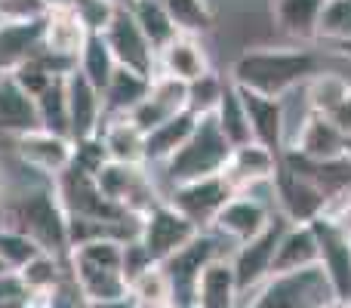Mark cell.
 I'll use <instances>...</instances> for the list:
<instances>
[{
  "instance_id": "f35d334b",
  "label": "cell",
  "mask_w": 351,
  "mask_h": 308,
  "mask_svg": "<svg viewBox=\"0 0 351 308\" xmlns=\"http://www.w3.org/2000/svg\"><path fill=\"white\" fill-rule=\"evenodd\" d=\"M71 12L77 16V22L86 28V34H105L108 25L114 22L121 6L114 0H68Z\"/></svg>"
},
{
  "instance_id": "6da1fadb",
  "label": "cell",
  "mask_w": 351,
  "mask_h": 308,
  "mask_svg": "<svg viewBox=\"0 0 351 308\" xmlns=\"http://www.w3.org/2000/svg\"><path fill=\"white\" fill-rule=\"evenodd\" d=\"M324 68H327L324 56L308 47H253L234 59L228 80L268 99H284L287 93L305 86Z\"/></svg>"
},
{
  "instance_id": "f1b7e54d",
  "label": "cell",
  "mask_w": 351,
  "mask_h": 308,
  "mask_svg": "<svg viewBox=\"0 0 351 308\" xmlns=\"http://www.w3.org/2000/svg\"><path fill=\"white\" fill-rule=\"evenodd\" d=\"M130 12H133L136 25L142 28L145 40L154 47V53H160V49L170 47L176 37H179L170 12H167V6H164V0H139L136 6H130Z\"/></svg>"
},
{
  "instance_id": "30bf717a",
  "label": "cell",
  "mask_w": 351,
  "mask_h": 308,
  "mask_svg": "<svg viewBox=\"0 0 351 308\" xmlns=\"http://www.w3.org/2000/svg\"><path fill=\"white\" fill-rule=\"evenodd\" d=\"M287 225L290 222L278 213V216L271 219V225H268L259 237H253V241H247V244H241V247L231 250V268H234L241 299L250 296L253 290H259V287L271 278L274 250H278V241L287 231Z\"/></svg>"
},
{
  "instance_id": "d4e9b609",
  "label": "cell",
  "mask_w": 351,
  "mask_h": 308,
  "mask_svg": "<svg viewBox=\"0 0 351 308\" xmlns=\"http://www.w3.org/2000/svg\"><path fill=\"white\" fill-rule=\"evenodd\" d=\"M324 0H271V22L280 34L299 43L317 40Z\"/></svg>"
},
{
  "instance_id": "3957f363",
  "label": "cell",
  "mask_w": 351,
  "mask_h": 308,
  "mask_svg": "<svg viewBox=\"0 0 351 308\" xmlns=\"http://www.w3.org/2000/svg\"><path fill=\"white\" fill-rule=\"evenodd\" d=\"M228 157H231V145L222 136V130H219L216 117H200L191 139L160 167V173H167L170 188H176V185H185V182L222 176Z\"/></svg>"
},
{
  "instance_id": "d590c367",
  "label": "cell",
  "mask_w": 351,
  "mask_h": 308,
  "mask_svg": "<svg viewBox=\"0 0 351 308\" xmlns=\"http://www.w3.org/2000/svg\"><path fill=\"white\" fill-rule=\"evenodd\" d=\"M225 86H228V78H222V74H216V71L191 80V84H188V111H191L197 121L200 117H213L225 96Z\"/></svg>"
},
{
  "instance_id": "d6a6232c",
  "label": "cell",
  "mask_w": 351,
  "mask_h": 308,
  "mask_svg": "<svg viewBox=\"0 0 351 308\" xmlns=\"http://www.w3.org/2000/svg\"><path fill=\"white\" fill-rule=\"evenodd\" d=\"M68 78V74H65ZM65 78H56L40 96L34 99L37 105V121L40 130H49L56 136H68V93H65ZM71 139V136H68Z\"/></svg>"
},
{
  "instance_id": "4fadbf2b",
  "label": "cell",
  "mask_w": 351,
  "mask_h": 308,
  "mask_svg": "<svg viewBox=\"0 0 351 308\" xmlns=\"http://www.w3.org/2000/svg\"><path fill=\"white\" fill-rule=\"evenodd\" d=\"M278 167H280V154H274L271 148L259 145V142H250V145L231 148V157L222 169V179L231 188V194H243L271 185Z\"/></svg>"
},
{
  "instance_id": "f546056e",
  "label": "cell",
  "mask_w": 351,
  "mask_h": 308,
  "mask_svg": "<svg viewBox=\"0 0 351 308\" xmlns=\"http://www.w3.org/2000/svg\"><path fill=\"white\" fill-rule=\"evenodd\" d=\"M348 93H351V80L346 74L333 71V68H324L321 74H315V78L305 84V99H308L311 111L321 117H327L336 105L346 102Z\"/></svg>"
},
{
  "instance_id": "836d02e7",
  "label": "cell",
  "mask_w": 351,
  "mask_h": 308,
  "mask_svg": "<svg viewBox=\"0 0 351 308\" xmlns=\"http://www.w3.org/2000/svg\"><path fill=\"white\" fill-rule=\"evenodd\" d=\"M167 12H170L173 25L179 34L185 37H204L206 31H213V6L210 0H164Z\"/></svg>"
},
{
  "instance_id": "d6986e66",
  "label": "cell",
  "mask_w": 351,
  "mask_h": 308,
  "mask_svg": "<svg viewBox=\"0 0 351 308\" xmlns=\"http://www.w3.org/2000/svg\"><path fill=\"white\" fill-rule=\"evenodd\" d=\"M234 90L241 96L243 111H247L253 142L271 148L274 154H284V105H280V99H268L262 93L243 90V86H234Z\"/></svg>"
},
{
  "instance_id": "ba28073f",
  "label": "cell",
  "mask_w": 351,
  "mask_h": 308,
  "mask_svg": "<svg viewBox=\"0 0 351 308\" xmlns=\"http://www.w3.org/2000/svg\"><path fill=\"white\" fill-rule=\"evenodd\" d=\"M222 237L213 235V231H200L191 244L179 250L176 256L164 262V272L173 284V305L176 308H191V296H194V284H197L200 272L210 265L213 259H222V256H231L228 250L222 247Z\"/></svg>"
},
{
  "instance_id": "1f68e13d",
  "label": "cell",
  "mask_w": 351,
  "mask_h": 308,
  "mask_svg": "<svg viewBox=\"0 0 351 308\" xmlns=\"http://www.w3.org/2000/svg\"><path fill=\"white\" fill-rule=\"evenodd\" d=\"M213 117H216L219 130H222V136L228 139L231 148H241V145H250V142H253L247 111H243L241 96H237V90H234L231 80H228V86H225V96H222V102H219V108H216Z\"/></svg>"
},
{
  "instance_id": "b9f144b4",
  "label": "cell",
  "mask_w": 351,
  "mask_h": 308,
  "mask_svg": "<svg viewBox=\"0 0 351 308\" xmlns=\"http://www.w3.org/2000/svg\"><path fill=\"white\" fill-rule=\"evenodd\" d=\"M43 308H86V299H84V293L77 290V284L71 281V274H68V278L62 281V287H56V290L43 299Z\"/></svg>"
},
{
  "instance_id": "ffe728a7",
  "label": "cell",
  "mask_w": 351,
  "mask_h": 308,
  "mask_svg": "<svg viewBox=\"0 0 351 308\" xmlns=\"http://www.w3.org/2000/svg\"><path fill=\"white\" fill-rule=\"evenodd\" d=\"M293 154H299L305 163L327 167V163H339V161H346V157H351V142L327 121V117L311 115V121L305 123Z\"/></svg>"
},
{
  "instance_id": "9c48e42d",
  "label": "cell",
  "mask_w": 351,
  "mask_h": 308,
  "mask_svg": "<svg viewBox=\"0 0 351 308\" xmlns=\"http://www.w3.org/2000/svg\"><path fill=\"white\" fill-rule=\"evenodd\" d=\"M197 235H200L197 225L188 222L167 200H160L158 206H152V210L139 219V244L145 247V253L152 256V262H158V265H164L170 256H176Z\"/></svg>"
},
{
  "instance_id": "c3c4849f",
  "label": "cell",
  "mask_w": 351,
  "mask_h": 308,
  "mask_svg": "<svg viewBox=\"0 0 351 308\" xmlns=\"http://www.w3.org/2000/svg\"><path fill=\"white\" fill-rule=\"evenodd\" d=\"M114 3H117V6H123V10H130V6H136L139 0H114Z\"/></svg>"
},
{
  "instance_id": "4dcf8cb0",
  "label": "cell",
  "mask_w": 351,
  "mask_h": 308,
  "mask_svg": "<svg viewBox=\"0 0 351 308\" xmlns=\"http://www.w3.org/2000/svg\"><path fill=\"white\" fill-rule=\"evenodd\" d=\"M77 71L84 74L99 93L108 86L111 74L117 71V62H114V56H111V49H108V43H105L102 34L86 37L84 49H80V56H77Z\"/></svg>"
},
{
  "instance_id": "8d00e7d4",
  "label": "cell",
  "mask_w": 351,
  "mask_h": 308,
  "mask_svg": "<svg viewBox=\"0 0 351 308\" xmlns=\"http://www.w3.org/2000/svg\"><path fill=\"white\" fill-rule=\"evenodd\" d=\"M317 40L327 43H351V0H324Z\"/></svg>"
},
{
  "instance_id": "681fc988",
  "label": "cell",
  "mask_w": 351,
  "mask_h": 308,
  "mask_svg": "<svg viewBox=\"0 0 351 308\" xmlns=\"http://www.w3.org/2000/svg\"><path fill=\"white\" fill-rule=\"evenodd\" d=\"M0 274H10V268L3 265V259H0Z\"/></svg>"
},
{
  "instance_id": "e0dca14e",
  "label": "cell",
  "mask_w": 351,
  "mask_h": 308,
  "mask_svg": "<svg viewBox=\"0 0 351 308\" xmlns=\"http://www.w3.org/2000/svg\"><path fill=\"white\" fill-rule=\"evenodd\" d=\"M315 235L321 244V272L327 274L336 296L351 299V241L330 219H315Z\"/></svg>"
},
{
  "instance_id": "603a6c76",
  "label": "cell",
  "mask_w": 351,
  "mask_h": 308,
  "mask_svg": "<svg viewBox=\"0 0 351 308\" xmlns=\"http://www.w3.org/2000/svg\"><path fill=\"white\" fill-rule=\"evenodd\" d=\"M31 130H40L34 99L12 80V74H0V133L16 139Z\"/></svg>"
},
{
  "instance_id": "bcb514c9",
  "label": "cell",
  "mask_w": 351,
  "mask_h": 308,
  "mask_svg": "<svg viewBox=\"0 0 351 308\" xmlns=\"http://www.w3.org/2000/svg\"><path fill=\"white\" fill-rule=\"evenodd\" d=\"M317 308H351V299H342V296H330L327 303H321Z\"/></svg>"
},
{
  "instance_id": "7402d4cb",
  "label": "cell",
  "mask_w": 351,
  "mask_h": 308,
  "mask_svg": "<svg viewBox=\"0 0 351 308\" xmlns=\"http://www.w3.org/2000/svg\"><path fill=\"white\" fill-rule=\"evenodd\" d=\"M191 308H241V290L231 268V256L213 259L194 284Z\"/></svg>"
},
{
  "instance_id": "7dc6e473",
  "label": "cell",
  "mask_w": 351,
  "mask_h": 308,
  "mask_svg": "<svg viewBox=\"0 0 351 308\" xmlns=\"http://www.w3.org/2000/svg\"><path fill=\"white\" fill-rule=\"evenodd\" d=\"M12 308H43V303H40V299H25V303H19Z\"/></svg>"
},
{
  "instance_id": "8992f818",
  "label": "cell",
  "mask_w": 351,
  "mask_h": 308,
  "mask_svg": "<svg viewBox=\"0 0 351 308\" xmlns=\"http://www.w3.org/2000/svg\"><path fill=\"white\" fill-rule=\"evenodd\" d=\"M93 179H96V188L102 191V198L108 204H114L117 210H123L133 219H142L152 206L167 200L154 185V176L148 173V167L108 161L93 173Z\"/></svg>"
},
{
  "instance_id": "e575fe53",
  "label": "cell",
  "mask_w": 351,
  "mask_h": 308,
  "mask_svg": "<svg viewBox=\"0 0 351 308\" xmlns=\"http://www.w3.org/2000/svg\"><path fill=\"white\" fill-rule=\"evenodd\" d=\"M130 296L136 299L139 308H167L173 305V284L167 278L164 265H152L145 274L130 284Z\"/></svg>"
},
{
  "instance_id": "8fae6325",
  "label": "cell",
  "mask_w": 351,
  "mask_h": 308,
  "mask_svg": "<svg viewBox=\"0 0 351 308\" xmlns=\"http://www.w3.org/2000/svg\"><path fill=\"white\" fill-rule=\"evenodd\" d=\"M234 198L231 188L225 185L222 176H210V179H197V182H185L176 185L167 194V204L176 206L188 222H194L200 231H210L213 219L222 213V206Z\"/></svg>"
},
{
  "instance_id": "ab89813d",
  "label": "cell",
  "mask_w": 351,
  "mask_h": 308,
  "mask_svg": "<svg viewBox=\"0 0 351 308\" xmlns=\"http://www.w3.org/2000/svg\"><path fill=\"white\" fill-rule=\"evenodd\" d=\"M10 74H12V80H16V84L22 86V90L28 93L31 99H37V96H40V93L47 90V86L53 84L56 78H65V74H53V71H49V68H47V62H43L37 53L31 56V59H25L22 65H16Z\"/></svg>"
},
{
  "instance_id": "4316f807",
  "label": "cell",
  "mask_w": 351,
  "mask_h": 308,
  "mask_svg": "<svg viewBox=\"0 0 351 308\" xmlns=\"http://www.w3.org/2000/svg\"><path fill=\"white\" fill-rule=\"evenodd\" d=\"M194 127H197V117L191 111H182V115L170 117L167 123H160L158 130H152L145 136V167H164L191 139Z\"/></svg>"
},
{
  "instance_id": "9a60e30c",
  "label": "cell",
  "mask_w": 351,
  "mask_h": 308,
  "mask_svg": "<svg viewBox=\"0 0 351 308\" xmlns=\"http://www.w3.org/2000/svg\"><path fill=\"white\" fill-rule=\"evenodd\" d=\"M65 93H68V136H71V142L96 139L105 123L102 93L77 68L65 78Z\"/></svg>"
},
{
  "instance_id": "5bb4252c",
  "label": "cell",
  "mask_w": 351,
  "mask_h": 308,
  "mask_svg": "<svg viewBox=\"0 0 351 308\" xmlns=\"http://www.w3.org/2000/svg\"><path fill=\"white\" fill-rule=\"evenodd\" d=\"M16 154L22 157L25 167L37 169V173L49 176V179H59L65 169H71L74 163V142L68 136H56L49 130H31L12 139Z\"/></svg>"
},
{
  "instance_id": "f907efd6",
  "label": "cell",
  "mask_w": 351,
  "mask_h": 308,
  "mask_svg": "<svg viewBox=\"0 0 351 308\" xmlns=\"http://www.w3.org/2000/svg\"><path fill=\"white\" fill-rule=\"evenodd\" d=\"M0 194H3V173H0Z\"/></svg>"
},
{
  "instance_id": "7a4b0ae2",
  "label": "cell",
  "mask_w": 351,
  "mask_h": 308,
  "mask_svg": "<svg viewBox=\"0 0 351 308\" xmlns=\"http://www.w3.org/2000/svg\"><path fill=\"white\" fill-rule=\"evenodd\" d=\"M68 274L84 293L86 303H105L121 299L130 293L123 278V241L114 237H96L71 247L68 253Z\"/></svg>"
},
{
  "instance_id": "7c38bea8",
  "label": "cell",
  "mask_w": 351,
  "mask_h": 308,
  "mask_svg": "<svg viewBox=\"0 0 351 308\" xmlns=\"http://www.w3.org/2000/svg\"><path fill=\"white\" fill-rule=\"evenodd\" d=\"M102 37H105L111 56H114V62L121 68L139 71V74H145V78H154V74H158V53H154V47L145 40V34H142V28L136 25V19L130 10L121 6L114 22L108 25V31H105Z\"/></svg>"
},
{
  "instance_id": "816d5d0a",
  "label": "cell",
  "mask_w": 351,
  "mask_h": 308,
  "mask_svg": "<svg viewBox=\"0 0 351 308\" xmlns=\"http://www.w3.org/2000/svg\"><path fill=\"white\" fill-rule=\"evenodd\" d=\"M167 308H176V305H167Z\"/></svg>"
},
{
  "instance_id": "83f0119b",
  "label": "cell",
  "mask_w": 351,
  "mask_h": 308,
  "mask_svg": "<svg viewBox=\"0 0 351 308\" xmlns=\"http://www.w3.org/2000/svg\"><path fill=\"white\" fill-rule=\"evenodd\" d=\"M16 274H19V281H22V287L28 290V296L43 303V299H47L56 287H62V281L68 278V262L53 253H40L37 259H31L28 265Z\"/></svg>"
},
{
  "instance_id": "277c9868",
  "label": "cell",
  "mask_w": 351,
  "mask_h": 308,
  "mask_svg": "<svg viewBox=\"0 0 351 308\" xmlns=\"http://www.w3.org/2000/svg\"><path fill=\"white\" fill-rule=\"evenodd\" d=\"M12 228L25 231L43 253H53L59 259L68 262L71 253V235H68V213L62 206L56 188H40L31 191L25 198H19V204L12 206Z\"/></svg>"
},
{
  "instance_id": "7bdbcfd3",
  "label": "cell",
  "mask_w": 351,
  "mask_h": 308,
  "mask_svg": "<svg viewBox=\"0 0 351 308\" xmlns=\"http://www.w3.org/2000/svg\"><path fill=\"white\" fill-rule=\"evenodd\" d=\"M25 299H31V296H28V290L22 287L19 274L16 272L0 274V308H12V305L25 303Z\"/></svg>"
},
{
  "instance_id": "5b68a950",
  "label": "cell",
  "mask_w": 351,
  "mask_h": 308,
  "mask_svg": "<svg viewBox=\"0 0 351 308\" xmlns=\"http://www.w3.org/2000/svg\"><path fill=\"white\" fill-rule=\"evenodd\" d=\"M271 194L278 213L290 225H308L324 216L330 194L321 182L302 167L296 154H280V167L271 179Z\"/></svg>"
},
{
  "instance_id": "484cf974",
  "label": "cell",
  "mask_w": 351,
  "mask_h": 308,
  "mask_svg": "<svg viewBox=\"0 0 351 308\" xmlns=\"http://www.w3.org/2000/svg\"><path fill=\"white\" fill-rule=\"evenodd\" d=\"M148 90H152V78L117 65V71L111 74L108 86L102 90L105 117H130L142 102H145Z\"/></svg>"
},
{
  "instance_id": "cb8c5ba5",
  "label": "cell",
  "mask_w": 351,
  "mask_h": 308,
  "mask_svg": "<svg viewBox=\"0 0 351 308\" xmlns=\"http://www.w3.org/2000/svg\"><path fill=\"white\" fill-rule=\"evenodd\" d=\"M96 139L102 142L108 161L145 167V133L130 117H105Z\"/></svg>"
},
{
  "instance_id": "74e56055",
  "label": "cell",
  "mask_w": 351,
  "mask_h": 308,
  "mask_svg": "<svg viewBox=\"0 0 351 308\" xmlns=\"http://www.w3.org/2000/svg\"><path fill=\"white\" fill-rule=\"evenodd\" d=\"M40 253L43 250L37 247L25 231L12 228V225L0 228V259H3V265L10 268V272H22V268L28 265L31 259H37Z\"/></svg>"
},
{
  "instance_id": "52a82bcc",
  "label": "cell",
  "mask_w": 351,
  "mask_h": 308,
  "mask_svg": "<svg viewBox=\"0 0 351 308\" xmlns=\"http://www.w3.org/2000/svg\"><path fill=\"white\" fill-rule=\"evenodd\" d=\"M274 216H278L274 200L259 198V188H256V191L234 194V198L222 206V213L213 219L210 231L222 237L225 244H231V247H241V244L259 237L262 231L271 225Z\"/></svg>"
},
{
  "instance_id": "60d3db41",
  "label": "cell",
  "mask_w": 351,
  "mask_h": 308,
  "mask_svg": "<svg viewBox=\"0 0 351 308\" xmlns=\"http://www.w3.org/2000/svg\"><path fill=\"white\" fill-rule=\"evenodd\" d=\"M152 265H158V262H152V256L145 253V247L139 244V237L123 244V278H127V287L133 284L139 274H145Z\"/></svg>"
},
{
  "instance_id": "44dd1931",
  "label": "cell",
  "mask_w": 351,
  "mask_h": 308,
  "mask_svg": "<svg viewBox=\"0 0 351 308\" xmlns=\"http://www.w3.org/2000/svg\"><path fill=\"white\" fill-rule=\"evenodd\" d=\"M210 53H206L204 40L200 37H185L179 34L170 47H164L158 53V74H167V78H176L182 84H191V80L210 74Z\"/></svg>"
},
{
  "instance_id": "ac0fdd59",
  "label": "cell",
  "mask_w": 351,
  "mask_h": 308,
  "mask_svg": "<svg viewBox=\"0 0 351 308\" xmlns=\"http://www.w3.org/2000/svg\"><path fill=\"white\" fill-rule=\"evenodd\" d=\"M308 268H321V244H317L315 225H287L274 250L271 278L280 274H299Z\"/></svg>"
},
{
  "instance_id": "f6af8a7d",
  "label": "cell",
  "mask_w": 351,
  "mask_h": 308,
  "mask_svg": "<svg viewBox=\"0 0 351 308\" xmlns=\"http://www.w3.org/2000/svg\"><path fill=\"white\" fill-rule=\"evenodd\" d=\"M86 308H139L136 305V299L130 296H121V299H105V303H86Z\"/></svg>"
},
{
  "instance_id": "2e32d148",
  "label": "cell",
  "mask_w": 351,
  "mask_h": 308,
  "mask_svg": "<svg viewBox=\"0 0 351 308\" xmlns=\"http://www.w3.org/2000/svg\"><path fill=\"white\" fill-rule=\"evenodd\" d=\"M86 37L90 34L71 12L68 0H56V3L47 6V12H43V40H40V49L47 56L77 68V56L84 49Z\"/></svg>"
},
{
  "instance_id": "ee69618b",
  "label": "cell",
  "mask_w": 351,
  "mask_h": 308,
  "mask_svg": "<svg viewBox=\"0 0 351 308\" xmlns=\"http://www.w3.org/2000/svg\"><path fill=\"white\" fill-rule=\"evenodd\" d=\"M327 121L333 123V127L339 130V133H342V136H346V139L351 142V93H348V99H346V102H339L333 111H330V115H327Z\"/></svg>"
}]
</instances>
